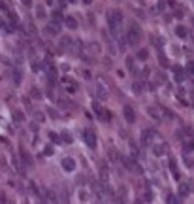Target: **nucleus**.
<instances>
[{
	"label": "nucleus",
	"mask_w": 194,
	"mask_h": 204,
	"mask_svg": "<svg viewBox=\"0 0 194 204\" xmlns=\"http://www.w3.org/2000/svg\"><path fill=\"white\" fill-rule=\"evenodd\" d=\"M107 23H110L111 32L117 34V30H119L121 25H123V13L121 11H115V9H110L107 11Z\"/></svg>",
	"instance_id": "nucleus-1"
},
{
	"label": "nucleus",
	"mask_w": 194,
	"mask_h": 204,
	"mask_svg": "<svg viewBox=\"0 0 194 204\" xmlns=\"http://www.w3.org/2000/svg\"><path fill=\"white\" fill-rule=\"evenodd\" d=\"M126 42L132 45V47H136V45H139V42H142V30H139L138 25H132L130 30L126 32Z\"/></svg>",
	"instance_id": "nucleus-2"
},
{
	"label": "nucleus",
	"mask_w": 194,
	"mask_h": 204,
	"mask_svg": "<svg viewBox=\"0 0 194 204\" xmlns=\"http://www.w3.org/2000/svg\"><path fill=\"white\" fill-rule=\"evenodd\" d=\"M83 142L87 144L89 149H96V134L92 130H85L83 132Z\"/></svg>",
	"instance_id": "nucleus-3"
},
{
	"label": "nucleus",
	"mask_w": 194,
	"mask_h": 204,
	"mask_svg": "<svg viewBox=\"0 0 194 204\" xmlns=\"http://www.w3.org/2000/svg\"><path fill=\"white\" fill-rule=\"evenodd\" d=\"M60 83L62 85H66L68 87V91H77V81H75V79H72V77H68V76H62L60 77Z\"/></svg>",
	"instance_id": "nucleus-4"
},
{
	"label": "nucleus",
	"mask_w": 194,
	"mask_h": 204,
	"mask_svg": "<svg viewBox=\"0 0 194 204\" xmlns=\"http://www.w3.org/2000/svg\"><path fill=\"white\" fill-rule=\"evenodd\" d=\"M60 164H62V168L66 170V172H72V170H75V161H74L72 157H64Z\"/></svg>",
	"instance_id": "nucleus-5"
},
{
	"label": "nucleus",
	"mask_w": 194,
	"mask_h": 204,
	"mask_svg": "<svg viewBox=\"0 0 194 204\" xmlns=\"http://www.w3.org/2000/svg\"><path fill=\"white\" fill-rule=\"evenodd\" d=\"M94 111H96V115H98V117H104V121H110L111 119V113L107 111V110H104V108H100L98 104H94Z\"/></svg>",
	"instance_id": "nucleus-6"
},
{
	"label": "nucleus",
	"mask_w": 194,
	"mask_h": 204,
	"mask_svg": "<svg viewBox=\"0 0 194 204\" xmlns=\"http://www.w3.org/2000/svg\"><path fill=\"white\" fill-rule=\"evenodd\" d=\"M64 25H66V28H72V30H75L79 27V23H77V19L75 17H72V15H66L64 17Z\"/></svg>",
	"instance_id": "nucleus-7"
},
{
	"label": "nucleus",
	"mask_w": 194,
	"mask_h": 204,
	"mask_svg": "<svg viewBox=\"0 0 194 204\" xmlns=\"http://www.w3.org/2000/svg\"><path fill=\"white\" fill-rule=\"evenodd\" d=\"M123 113H124V119H126L128 123H134V121H136V113H134V110H132L130 106H124V108H123Z\"/></svg>",
	"instance_id": "nucleus-8"
},
{
	"label": "nucleus",
	"mask_w": 194,
	"mask_h": 204,
	"mask_svg": "<svg viewBox=\"0 0 194 204\" xmlns=\"http://www.w3.org/2000/svg\"><path fill=\"white\" fill-rule=\"evenodd\" d=\"M47 32L51 34V36L59 34V32H60V23H57V21H51L49 25H47Z\"/></svg>",
	"instance_id": "nucleus-9"
},
{
	"label": "nucleus",
	"mask_w": 194,
	"mask_h": 204,
	"mask_svg": "<svg viewBox=\"0 0 194 204\" xmlns=\"http://www.w3.org/2000/svg\"><path fill=\"white\" fill-rule=\"evenodd\" d=\"M174 77H175V81H177V83H181L183 79L187 77V76H185V72H183V68H181V66H174Z\"/></svg>",
	"instance_id": "nucleus-10"
},
{
	"label": "nucleus",
	"mask_w": 194,
	"mask_h": 204,
	"mask_svg": "<svg viewBox=\"0 0 194 204\" xmlns=\"http://www.w3.org/2000/svg\"><path fill=\"white\" fill-rule=\"evenodd\" d=\"M153 138H155V132L153 130H143V136H142L143 145H149L151 142H153Z\"/></svg>",
	"instance_id": "nucleus-11"
},
{
	"label": "nucleus",
	"mask_w": 194,
	"mask_h": 204,
	"mask_svg": "<svg viewBox=\"0 0 194 204\" xmlns=\"http://www.w3.org/2000/svg\"><path fill=\"white\" fill-rule=\"evenodd\" d=\"M175 159H170V170H171V176H174V179H179V170L175 166Z\"/></svg>",
	"instance_id": "nucleus-12"
},
{
	"label": "nucleus",
	"mask_w": 194,
	"mask_h": 204,
	"mask_svg": "<svg viewBox=\"0 0 194 204\" xmlns=\"http://www.w3.org/2000/svg\"><path fill=\"white\" fill-rule=\"evenodd\" d=\"M126 68H128V70H130L134 76H138V68H136V64H134V59H132V57H128V59H126Z\"/></svg>",
	"instance_id": "nucleus-13"
},
{
	"label": "nucleus",
	"mask_w": 194,
	"mask_h": 204,
	"mask_svg": "<svg viewBox=\"0 0 194 204\" xmlns=\"http://www.w3.org/2000/svg\"><path fill=\"white\" fill-rule=\"evenodd\" d=\"M136 59H139V61H147V59H149V51H147V49H139V51L136 53Z\"/></svg>",
	"instance_id": "nucleus-14"
},
{
	"label": "nucleus",
	"mask_w": 194,
	"mask_h": 204,
	"mask_svg": "<svg viewBox=\"0 0 194 204\" xmlns=\"http://www.w3.org/2000/svg\"><path fill=\"white\" fill-rule=\"evenodd\" d=\"M175 34H177L179 38H187V28L183 27V25H177L175 27Z\"/></svg>",
	"instance_id": "nucleus-15"
},
{
	"label": "nucleus",
	"mask_w": 194,
	"mask_h": 204,
	"mask_svg": "<svg viewBox=\"0 0 194 204\" xmlns=\"http://www.w3.org/2000/svg\"><path fill=\"white\" fill-rule=\"evenodd\" d=\"M21 157H23V163H25L27 166H32V157H30L27 151H21Z\"/></svg>",
	"instance_id": "nucleus-16"
},
{
	"label": "nucleus",
	"mask_w": 194,
	"mask_h": 204,
	"mask_svg": "<svg viewBox=\"0 0 194 204\" xmlns=\"http://www.w3.org/2000/svg\"><path fill=\"white\" fill-rule=\"evenodd\" d=\"M164 151H166V147H164L162 144H158V145H155V147H153V153H155V155H162Z\"/></svg>",
	"instance_id": "nucleus-17"
},
{
	"label": "nucleus",
	"mask_w": 194,
	"mask_h": 204,
	"mask_svg": "<svg viewBox=\"0 0 194 204\" xmlns=\"http://www.w3.org/2000/svg\"><path fill=\"white\" fill-rule=\"evenodd\" d=\"M189 189H190L189 185L181 183V185H179V195H181V197H187V195H189Z\"/></svg>",
	"instance_id": "nucleus-18"
},
{
	"label": "nucleus",
	"mask_w": 194,
	"mask_h": 204,
	"mask_svg": "<svg viewBox=\"0 0 194 204\" xmlns=\"http://www.w3.org/2000/svg\"><path fill=\"white\" fill-rule=\"evenodd\" d=\"M123 163H124V166H126L128 170L136 168V163H134V161H130V159H126V157H123Z\"/></svg>",
	"instance_id": "nucleus-19"
},
{
	"label": "nucleus",
	"mask_w": 194,
	"mask_h": 204,
	"mask_svg": "<svg viewBox=\"0 0 194 204\" xmlns=\"http://www.w3.org/2000/svg\"><path fill=\"white\" fill-rule=\"evenodd\" d=\"M183 145H185V149H187V151H194V142H192V140L183 142Z\"/></svg>",
	"instance_id": "nucleus-20"
},
{
	"label": "nucleus",
	"mask_w": 194,
	"mask_h": 204,
	"mask_svg": "<svg viewBox=\"0 0 194 204\" xmlns=\"http://www.w3.org/2000/svg\"><path fill=\"white\" fill-rule=\"evenodd\" d=\"M30 95L34 96V98H41V91L38 89V87H32V91H30Z\"/></svg>",
	"instance_id": "nucleus-21"
},
{
	"label": "nucleus",
	"mask_w": 194,
	"mask_h": 204,
	"mask_svg": "<svg viewBox=\"0 0 194 204\" xmlns=\"http://www.w3.org/2000/svg\"><path fill=\"white\" fill-rule=\"evenodd\" d=\"M36 15H38V17H45V8H44V6H38Z\"/></svg>",
	"instance_id": "nucleus-22"
},
{
	"label": "nucleus",
	"mask_w": 194,
	"mask_h": 204,
	"mask_svg": "<svg viewBox=\"0 0 194 204\" xmlns=\"http://www.w3.org/2000/svg\"><path fill=\"white\" fill-rule=\"evenodd\" d=\"M60 140H62V142H66V144H70V142H72V136H70L68 132H62V136H60Z\"/></svg>",
	"instance_id": "nucleus-23"
},
{
	"label": "nucleus",
	"mask_w": 194,
	"mask_h": 204,
	"mask_svg": "<svg viewBox=\"0 0 194 204\" xmlns=\"http://www.w3.org/2000/svg\"><path fill=\"white\" fill-rule=\"evenodd\" d=\"M147 111H149V113H151V115H153V117H155V119H160V117H162V115H160V113H158V111H156V110H155V108H149V110H147Z\"/></svg>",
	"instance_id": "nucleus-24"
},
{
	"label": "nucleus",
	"mask_w": 194,
	"mask_h": 204,
	"mask_svg": "<svg viewBox=\"0 0 194 204\" xmlns=\"http://www.w3.org/2000/svg\"><path fill=\"white\" fill-rule=\"evenodd\" d=\"M187 72H189L190 76H194V61H190V62L187 64Z\"/></svg>",
	"instance_id": "nucleus-25"
},
{
	"label": "nucleus",
	"mask_w": 194,
	"mask_h": 204,
	"mask_svg": "<svg viewBox=\"0 0 194 204\" xmlns=\"http://www.w3.org/2000/svg\"><path fill=\"white\" fill-rule=\"evenodd\" d=\"M60 19H62V13H60V11H53V21L60 23Z\"/></svg>",
	"instance_id": "nucleus-26"
},
{
	"label": "nucleus",
	"mask_w": 194,
	"mask_h": 204,
	"mask_svg": "<svg viewBox=\"0 0 194 204\" xmlns=\"http://www.w3.org/2000/svg\"><path fill=\"white\" fill-rule=\"evenodd\" d=\"M168 64H170V62H168V59H166L164 55H160V66H164V68H166Z\"/></svg>",
	"instance_id": "nucleus-27"
},
{
	"label": "nucleus",
	"mask_w": 194,
	"mask_h": 204,
	"mask_svg": "<svg viewBox=\"0 0 194 204\" xmlns=\"http://www.w3.org/2000/svg\"><path fill=\"white\" fill-rule=\"evenodd\" d=\"M13 115H15V121H19V123H21V121L25 119V115H23V113H21V111H15Z\"/></svg>",
	"instance_id": "nucleus-28"
},
{
	"label": "nucleus",
	"mask_w": 194,
	"mask_h": 204,
	"mask_svg": "<svg viewBox=\"0 0 194 204\" xmlns=\"http://www.w3.org/2000/svg\"><path fill=\"white\" fill-rule=\"evenodd\" d=\"M156 8H158V11H164V9H166V2H164V0H160Z\"/></svg>",
	"instance_id": "nucleus-29"
},
{
	"label": "nucleus",
	"mask_w": 194,
	"mask_h": 204,
	"mask_svg": "<svg viewBox=\"0 0 194 204\" xmlns=\"http://www.w3.org/2000/svg\"><path fill=\"white\" fill-rule=\"evenodd\" d=\"M132 89L136 91V93H138V95H139V93H142V85H139V83H134V85H132Z\"/></svg>",
	"instance_id": "nucleus-30"
},
{
	"label": "nucleus",
	"mask_w": 194,
	"mask_h": 204,
	"mask_svg": "<svg viewBox=\"0 0 194 204\" xmlns=\"http://www.w3.org/2000/svg\"><path fill=\"white\" fill-rule=\"evenodd\" d=\"M168 204H177V200H175L174 195H170V197H168Z\"/></svg>",
	"instance_id": "nucleus-31"
},
{
	"label": "nucleus",
	"mask_w": 194,
	"mask_h": 204,
	"mask_svg": "<svg viewBox=\"0 0 194 204\" xmlns=\"http://www.w3.org/2000/svg\"><path fill=\"white\" fill-rule=\"evenodd\" d=\"M47 113H49V115H51V117H55V119H57V111H55V110H53V108H49V110H47Z\"/></svg>",
	"instance_id": "nucleus-32"
},
{
	"label": "nucleus",
	"mask_w": 194,
	"mask_h": 204,
	"mask_svg": "<svg viewBox=\"0 0 194 204\" xmlns=\"http://www.w3.org/2000/svg\"><path fill=\"white\" fill-rule=\"evenodd\" d=\"M49 134H51V140H57V142H59V140H60V138H59V136H57V134H55V132H49Z\"/></svg>",
	"instance_id": "nucleus-33"
},
{
	"label": "nucleus",
	"mask_w": 194,
	"mask_h": 204,
	"mask_svg": "<svg viewBox=\"0 0 194 204\" xmlns=\"http://www.w3.org/2000/svg\"><path fill=\"white\" fill-rule=\"evenodd\" d=\"M23 4H25L27 8H28V6H32V2H30V0H23Z\"/></svg>",
	"instance_id": "nucleus-34"
},
{
	"label": "nucleus",
	"mask_w": 194,
	"mask_h": 204,
	"mask_svg": "<svg viewBox=\"0 0 194 204\" xmlns=\"http://www.w3.org/2000/svg\"><path fill=\"white\" fill-rule=\"evenodd\" d=\"M83 2H85V4H91V2H92V0H83Z\"/></svg>",
	"instance_id": "nucleus-35"
},
{
	"label": "nucleus",
	"mask_w": 194,
	"mask_h": 204,
	"mask_svg": "<svg viewBox=\"0 0 194 204\" xmlns=\"http://www.w3.org/2000/svg\"><path fill=\"white\" fill-rule=\"evenodd\" d=\"M190 98H192V102H194V91H192V93H190Z\"/></svg>",
	"instance_id": "nucleus-36"
},
{
	"label": "nucleus",
	"mask_w": 194,
	"mask_h": 204,
	"mask_svg": "<svg viewBox=\"0 0 194 204\" xmlns=\"http://www.w3.org/2000/svg\"><path fill=\"white\" fill-rule=\"evenodd\" d=\"M70 2H75V0H70Z\"/></svg>",
	"instance_id": "nucleus-37"
}]
</instances>
